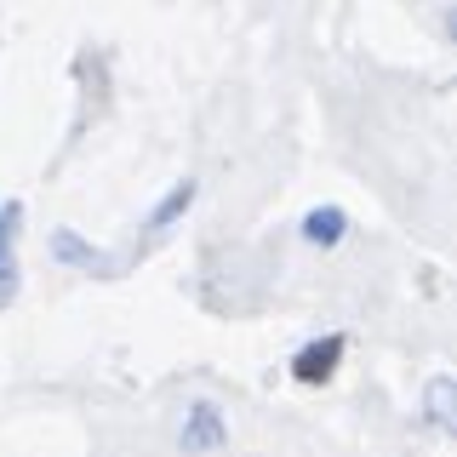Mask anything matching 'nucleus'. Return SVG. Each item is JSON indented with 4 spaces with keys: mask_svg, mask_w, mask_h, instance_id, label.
<instances>
[{
    "mask_svg": "<svg viewBox=\"0 0 457 457\" xmlns=\"http://www.w3.org/2000/svg\"><path fill=\"white\" fill-rule=\"evenodd\" d=\"M337 361H343V337L332 332V337H314V343H303V349L292 354V378L297 383H326L337 371Z\"/></svg>",
    "mask_w": 457,
    "mask_h": 457,
    "instance_id": "f257e3e1",
    "label": "nucleus"
},
{
    "mask_svg": "<svg viewBox=\"0 0 457 457\" xmlns=\"http://www.w3.org/2000/svg\"><path fill=\"white\" fill-rule=\"evenodd\" d=\"M223 440H228L223 411L212 406V400H200V406L189 411V423H183V452H218Z\"/></svg>",
    "mask_w": 457,
    "mask_h": 457,
    "instance_id": "f03ea898",
    "label": "nucleus"
},
{
    "mask_svg": "<svg viewBox=\"0 0 457 457\" xmlns=\"http://www.w3.org/2000/svg\"><path fill=\"white\" fill-rule=\"evenodd\" d=\"M52 257H57V263L86 269V275H114V257H109V252H97V246H86L75 228H57V235H52Z\"/></svg>",
    "mask_w": 457,
    "mask_h": 457,
    "instance_id": "7ed1b4c3",
    "label": "nucleus"
},
{
    "mask_svg": "<svg viewBox=\"0 0 457 457\" xmlns=\"http://www.w3.org/2000/svg\"><path fill=\"white\" fill-rule=\"evenodd\" d=\"M343 235H349V218L337 206H314L303 218V240H314V246H337Z\"/></svg>",
    "mask_w": 457,
    "mask_h": 457,
    "instance_id": "20e7f679",
    "label": "nucleus"
},
{
    "mask_svg": "<svg viewBox=\"0 0 457 457\" xmlns=\"http://www.w3.org/2000/svg\"><path fill=\"white\" fill-rule=\"evenodd\" d=\"M195 195H200V189H195V178H183V183H171V195H166V200H161V206H154V212H149V228H154V235H161V228H171V223H178V218H183V212H189V206H195Z\"/></svg>",
    "mask_w": 457,
    "mask_h": 457,
    "instance_id": "39448f33",
    "label": "nucleus"
},
{
    "mask_svg": "<svg viewBox=\"0 0 457 457\" xmlns=\"http://www.w3.org/2000/svg\"><path fill=\"white\" fill-rule=\"evenodd\" d=\"M18 297V257H12V240H0V309Z\"/></svg>",
    "mask_w": 457,
    "mask_h": 457,
    "instance_id": "423d86ee",
    "label": "nucleus"
},
{
    "mask_svg": "<svg viewBox=\"0 0 457 457\" xmlns=\"http://www.w3.org/2000/svg\"><path fill=\"white\" fill-rule=\"evenodd\" d=\"M428 406H435V423L452 428V378H435L428 383Z\"/></svg>",
    "mask_w": 457,
    "mask_h": 457,
    "instance_id": "0eeeda50",
    "label": "nucleus"
}]
</instances>
